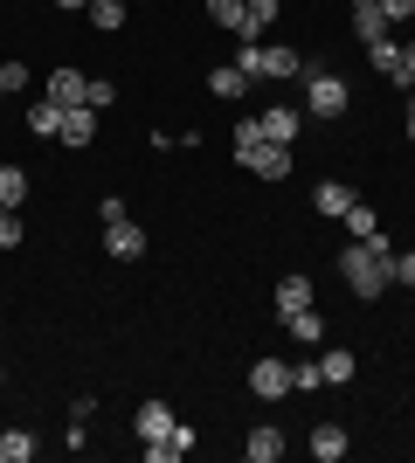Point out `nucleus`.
Here are the masks:
<instances>
[{
    "mask_svg": "<svg viewBox=\"0 0 415 463\" xmlns=\"http://www.w3.org/2000/svg\"><path fill=\"white\" fill-rule=\"evenodd\" d=\"M339 277H346V290H354L360 305H374L381 290L395 284V242H388V235H367V242H346V250H339Z\"/></svg>",
    "mask_w": 415,
    "mask_h": 463,
    "instance_id": "1",
    "label": "nucleus"
},
{
    "mask_svg": "<svg viewBox=\"0 0 415 463\" xmlns=\"http://www.w3.org/2000/svg\"><path fill=\"white\" fill-rule=\"evenodd\" d=\"M236 70H242L250 83H257V77L284 83V77H305V56H297V49H284V42H242Z\"/></svg>",
    "mask_w": 415,
    "mask_h": 463,
    "instance_id": "2",
    "label": "nucleus"
},
{
    "mask_svg": "<svg viewBox=\"0 0 415 463\" xmlns=\"http://www.w3.org/2000/svg\"><path fill=\"white\" fill-rule=\"evenodd\" d=\"M346 104H354L346 77H333V70H305V111H318V118H339Z\"/></svg>",
    "mask_w": 415,
    "mask_h": 463,
    "instance_id": "3",
    "label": "nucleus"
},
{
    "mask_svg": "<svg viewBox=\"0 0 415 463\" xmlns=\"http://www.w3.org/2000/svg\"><path fill=\"white\" fill-rule=\"evenodd\" d=\"M236 166H250L257 180H284V174H291V146H277V138H263V146L236 153Z\"/></svg>",
    "mask_w": 415,
    "mask_h": 463,
    "instance_id": "4",
    "label": "nucleus"
},
{
    "mask_svg": "<svg viewBox=\"0 0 415 463\" xmlns=\"http://www.w3.org/2000/svg\"><path fill=\"white\" fill-rule=\"evenodd\" d=\"M250 394H257V402H284V394H291V367H284L277 353H263L257 367H250Z\"/></svg>",
    "mask_w": 415,
    "mask_h": 463,
    "instance_id": "5",
    "label": "nucleus"
},
{
    "mask_svg": "<svg viewBox=\"0 0 415 463\" xmlns=\"http://www.w3.org/2000/svg\"><path fill=\"white\" fill-rule=\"evenodd\" d=\"M104 250L118 256V263H138V256H146V229H138V222H111V229H104Z\"/></svg>",
    "mask_w": 415,
    "mask_h": 463,
    "instance_id": "6",
    "label": "nucleus"
},
{
    "mask_svg": "<svg viewBox=\"0 0 415 463\" xmlns=\"http://www.w3.org/2000/svg\"><path fill=\"white\" fill-rule=\"evenodd\" d=\"M42 97H56L62 111H77V104H90V77H77V70H56Z\"/></svg>",
    "mask_w": 415,
    "mask_h": 463,
    "instance_id": "7",
    "label": "nucleus"
},
{
    "mask_svg": "<svg viewBox=\"0 0 415 463\" xmlns=\"http://www.w3.org/2000/svg\"><path fill=\"white\" fill-rule=\"evenodd\" d=\"M305 305H318L312 277H277V318H291V311H305Z\"/></svg>",
    "mask_w": 415,
    "mask_h": 463,
    "instance_id": "8",
    "label": "nucleus"
},
{
    "mask_svg": "<svg viewBox=\"0 0 415 463\" xmlns=\"http://www.w3.org/2000/svg\"><path fill=\"white\" fill-rule=\"evenodd\" d=\"M62 146H77V153H83V146H90V138H98V111H90V104H77V111H62Z\"/></svg>",
    "mask_w": 415,
    "mask_h": 463,
    "instance_id": "9",
    "label": "nucleus"
},
{
    "mask_svg": "<svg viewBox=\"0 0 415 463\" xmlns=\"http://www.w3.org/2000/svg\"><path fill=\"white\" fill-rule=\"evenodd\" d=\"M187 449H194V429L174 422L166 436H159V443H146V463H174V457H187Z\"/></svg>",
    "mask_w": 415,
    "mask_h": 463,
    "instance_id": "10",
    "label": "nucleus"
},
{
    "mask_svg": "<svg viewBox=\"0 0 415 463\" xmlns=\"http://www.w3.org/2000/svg\"><path fill=\"white\" fill-rule=\"evenodd\" d=\"M305 449H312L318 463H339V457H346L354 443H346V429H339V422H318V429H312V443H305Z\"/></svg>",
    "mask_w": 415,
    "mask_h": 463,
    "instance_id": "11",
    "label": "nucleus"
},
{
    "mask_svg": "<svg viewBox=\"0 0 415 463\" xmlns=\"http://www.w3.org/2000/svg\"><path fill=\"white\" fill-rule=\"evenodd\" d=\"M132 429H138V443H159V436L174 429V408H166V402H146V408L132 415Z\"/></svg>",
    "mask_w": 415,
    "mask_h": 463,
    "instance_id": "12",
    "label": "nucleus"
},
{
    "mask_svg": "<svg viewBox=\"0 0 415 463\" xmlns=\"http://www.w3.org/2000/svg\"><path fill=\"white\" fill-rule=\"evenodd\" d=\"M284 332H291L297 346H318V339H325V311H318V305L291 311V318H284Z\"/></svg>",
    "mask_w": 415,
    "mask_h": 463,
    "instance_id": "13",
    "label": "nucleus"
},
{
    "mask_svg": "<svg viewBox=\"0 0 415 463\" xmlns=\"http://www.w3.org/2000/svg\"><path fill=\"white\" fill-rule=\"evenodd\" d=\"M312 208H318V214H333V222H339V214L354 208V187H346V180H318V187H312Z\"/></svg>",
    "mask_w": 415,
    "mask_h": 463,
    "instance_id": "14",
    "label": "nucleus"
},
{
    "mask_svg": "<svg viewBox=\"0 0 415 463\" xmlns=\"http://www.w3.org/2000/svg\"><path fill=\"white\" fill-rule=\"evenodd\" d=\"M257 125H263V138H277V146H291V138H297V111H291V104H263Z\"/></svg>",
    "mask_w": 415,
    "mask_h": 463,
    "instance_id": "15",
    "label": "nucleus"
},
{
    "mask_svg": "<svg viewBox=\"0 0 415 463\" xmlns=\"http://www.w3.org/2000/svg\"><path fill=\"white\" fill-rule=\"evenodd\" d=\"M242 457H250V463H277V457H284V429H270V422H263V429H250Z\"/></svg>",
    "mask_w": 415,
    "mask_h": 463,
    "instance_id": "16",
    "label": "nucleus"
},
{
    "mask_svg": "<svg viewBox=\"0 0 415 463\" xmlns=\"http://www.w3.org/2000/svg\"><path fill=\"white\" fill-rule=\"evenodd\" d=\"M388 28H395V21L381 14V0H360V7H354V35H360V42H381Z\"/></svg>",
    "mask_w": 415,
    "mask_h": 463,
    "instance_id": "17",
    "label": "nucleus"
},
{
    "mask_svg": "<svg viewBox=\"0 0 415 463\" xmlns=\"http://www.w3.org/2000/svg\"><path fill=\"white\" fill-rule=\"evenodd\" d=\"M28 132H35V138L62 132V104H56V97H35V104H28Z\"/></svg>",
    "mask_w": 415,
    "mask_h": 463,
    "instance_id": "18",
    "label": "nucleus"
},
{
    "mask_svg": "<svg viewBox=\"0 0 415 463\" xmlns=\"http://www.w3.org/2000/svg\"><path fill=\"white\" fill-rule=\"evenodd\" d=\"M354 367H360V360H354L346 346H325V353H318V373H325V387H346V381H354Z\"/></svg>",
    "mask_w": 415,
    "mask_h": 463,
    "instance_id": "19",
    "label": "nucleus"
},
{
    "mask_svg": "<svg viewBox=\"0 0 415 463\" xmlns=\"http://www.w3.org/2000/svg\"><path fill=\"white\" fill-rule=\"evenodd\" d=\"M208 90H215V97H222V104H236V97H242V90H250V77H242L236 62H222V70H208Z\"/></svg>",
    "mask_w": 415,
    "mask_h": 463,
    "instance_id": "20",
    "label": "nucleus"
},
{
    "mask_svg": "<svg viewBox=\"0 0 415 463\" xmlns=\"http://www.w3.org/2000/svg\"><path fill=\"white\" fill-rule=\"evenodd\" d=\"M339 222H346V242H367V235H374V229H381V214H374V208H367V201H354V208L339 214Z\"/></svg>",
    "mask_w": 415,
    "mask_h": 463,
    "instance_id": "21",
    "label": "nucleus"
},
{
    "mask_svg": "<svg viewBox=\"0 0 415 463\" xmlns=\"http://www.w3.org/2000/svg\"><path fill=\"white\" fill-rule=\"evenodd\" d=\"M35 457V436L28 429H0V463H28Z\"/></svg>",
    "mask_w": 415,
    "mask_h": 463,
    "instance_id": "22",
    "label": "nucleus"
},
{
    "mask_svg": "<svg viewBox=\"0 0 415 463\" xmlns=\"http://www.w3.org/2000/svg\"><path fill=\"white\" fill-rule=\"evenodd\" d=\"M242 14H250V0H208V21L229 28V35H242Z\"/></svg>",
    "mask_w": 415,
    "mask_h": 463,
    "instance_id": "23",
    "label": "nucleus"
},
{
    "mask_svg": "<svg viewBox=\"0 0 415 463\" xmlns=\"http://www.w3.org/2000/svg\"><path fill=\"white\" fill-rule=\"evenodd\" d=\"M270 21H277V0H250V14H242V42H263Z\"/></svg>",
    "mask_w": 415,
    "mask_h": 463,
    "instance_id": "24",
    "label": "nucleus"
},
{
    "mask_svg": "<svg viewBox=\"0 0 415 463\" xmlns=\"http://www.w3.org/2000/svg\"><path fill=\"white\" fill-rule=\"evenodd\" d=\"M367 62H374L381 77H395V70H401V42H388V35H381V42H367Z\"/></svg>",
    "mask_w": 415,
    "mask_h": 463,
    "instance_id": "25",
    "label": "nucleus"
},
{
    "mask_svg": "<svg viewBox=\"0 0 415 463\" xmlns=\"http://www.w3.org/2000/svg\"><path fill=\"white\" fill-rule=\"evenodd\" d=\"M28 201V174L21 166H0V208H21Z\"/></svg>",
    "mask_w": 415,
    "mask_h": 463,
    "instance_id": "26",
    "label": "nucleus"
},
{
    "mask_svg": "<svg viewBox=\"0 0 415 463\" xmlns=\"http://www.w3.org/2000/svg\"><path fill=\"white\" fill-rule=\"evenodd\" d=\"M90 21H98L104 35H111V28H125V0H90Z\"/></svg>",
    "mask_w": 415,
    "mask_h": 463,
    "instance_id": "27",
    "label": "nucleus"
},
{
    "mask_svg": "<svg viewBox=\"0 0 415 463\" xmlns=\"http://www.w3.org/2000/svg\"><path fill=\"white\" fill-rule=\"evenodd\" d=\"M325 387V373H318V360H305V367H291V394H318Z\"/></svg>",
    "mask_w": 415,
    "mask_h": 463,
    "instance_id": "28",
    "label": "nucleus"
},
{
    "mask_svg": "<svg viewBox=\"0 0 415 463\" xmlns=\"http://www.w3.org/2000/svg\"><path fill=\"white\" fill-rule=\"evenodd\" d=\"M0 90H7V97L28 90V62H0Z\"/></svg>",
    "mask_w": 415,
    "mask_h": 463,
    "instance_id": "29",
    "label": "nucleus"
},
{
    "mask_svg": "<svg viewBox=\"0 0 415 463\" xmlns=\"http://www.w3.org/2000/svg\"><path fill=\"white\" fill-rule=\"evenodd\" d=\"M0 250H21V214L0 208Z\"/></svg>",
    "mask_w": 415,
    "mask_h": 463,
    "instance_id": "30",
    "label": "nucleus"
},
{
    "mask_svg": "<svg viewBox=\"0 0 415 463\" xmlns=\"http://www.w3.org/2000/svg\"><path fill=\"white\" fill-rule=\"evenodd\" d=\"M388 83H395V90H409V83H415V42H401V70Z\"/></svg>",
    "mask_w": 415,
    "mask_h": 463,
    "instance_id": "31",
    "label": "nucleus"
},
{
    "mask_svg": "<svg viewBox=\"0 0 415 463\" xmlns=\"http://www.w3.org/2000/svg\"><path fill=\"white\" fill-rule=\"evenodd\" d=\"M250 146H263V125H257V118H242V125H236V153H250Z\"/></svg>",
    "mask_w": 415,
    "mask_h": 463,
    "instance_id": "32",
    "label": "nucleus"
},
{
    "mask_svg": "<svg viewBox=\"0 0 415 463\" xmlns=\"http://www.w3.org/2000/svg\"><path fill=\"white\" fill-rule=\"evenodd\" d=\"M111 97H118V83H111V77H90V111H104Z\"/></svg>",
    "mask_w": 415,
    "mask_h": 463,
    "instance_id": "33",
    "label": "nucleus"
},
{
    "mask_svg": "<svg viewBox=\"0 0 415 463\" xmlns=\"http://www.w3.org/2000/svg\"><path fill=\"white\" fill-rule=\"evenodd\" d=\"M395 284L415 290V250H395Z\"/></svg>",
    "mask_w": 415,
    "mask_h": 463,
    "instance_id": "34",
    "label": "nucleus"
},
{
    "mask_svg": "<svg viewBox=\"0 0 415 463\" xmlns=\"http://www.w3.org/2000/svg\"><path fill=\"white\" fill-rule=\"evenodd\" d=\"M381 14L388 21H415V0H381Z\"/></svg>",
    "mask_w": 415,
    "mask_h": 463,
    "instance_id": "35",
    "label": "nucleus"
},
{
    "mask_svg": "<svg viewBox=\"0 0 415 463\" xmlns=\"http://www.w3.org/2000/svg\"><path fill=\"white\" fill-rule=\"evenodd\" d=\"M56 7H70V14H77V7H90V0H56Z\"/></svg>",
    "mask_w": 415,
    "mask_h": 463,
    "instance_id": "36",
    "label": "nucleus"
},
{
    "mask_svg": "<svg viewBox=\"0 0 415 463\" xmlns=\"http://www.w3.org/2000/svg\"><path fill=\"white\" fill-rule=\"evenodd\" d=\"M409 146H415V111H409Z\"/></svg>",
    "mask_w": 415,
    "mask_h": 463,
    "instance_id": "37",
    "label": "nucleus"
},
{
    "mask_svg": "<svg viewBox=\"0 0 415 463\" xmlns=\"http://www.w3.org/2000/svg\"><path fill=\"white\" fill-rule=\"evenodd\" d=\"M0 104H7V90H0Z\"/></svg>",
    "mask_w": 415,
    "mask_h": 463,
    "instance_id": "38",
    "label": "nucleus"
},
{
    "mask_svg": "<svg viewBox=\"0 0 415 463\" xmlns=\"http://www.w3.org/2000/svg\"><path fill=\"white\" fill-rule=\"evenodd\" d=\"M354 7H360V0H354Z\"/></svg>",
    "mask_w": 415,
    "mask_h": 463,
    "instance_id": "39",
    "label": "nucleus"
},
{
    "mask_svg": "<svg viewBox=\"0 0 415 463\" xmlns=\"http://www.w3.org/2000/svg\"><path fill=\"white\" fill-rule=\"evenodd\" d=\"M0 387H7V381H0Z\"/></svg>",
    "mask_w": 415,
    "mask_h": 463,
    "instance_id": "40",
    "label": "nucleus"
}]
</instances>
